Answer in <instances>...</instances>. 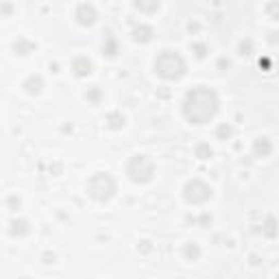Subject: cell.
I'll return each mask as SVG.
<instances>
[{
    "mask_svg": "<svg viewBox=\"0 0 279 279\" xmlns=\"http://www.w3.org/2000/svg\"><path fill=\"white\" fill-rule=\"evenodd\" d=\"M218 111V96L210 88H194L188 92L183 101V116L194 124H205L216 116Z\"/></svg>",
    "mask_w": 279,
    "mask_h": 279,
    "instance_id": "obj_1",
    "label": "cell"
},
{
    "mask_svg": "<svg viewBox=\"0 0 279 279\" xmlns=\"http://www.w3.org/2000/svg\"><path fill=\"white\" fill-rule=\"evenodd\" d=\"M155 72L162 79L177 81V79H181L185 75V59L177 50H164L155 59Z\"/></svg>",
    "mask_w": 279,
    "mask_h": 279,
    "instance_id": "obj_2",
    "label": "cell"
},
{
    "mask_svg": "<svg viewBox=\"0 0 279 279\" xmlns=\"http://www.w3.org/2000/svg\"><path fill=\"white\" fill-rule=\"evenodd\" d=\"M88 192H90V196L94 198V201H98V203L109 201V198L114 196V192H116L114 177H111L109 172H96V175L88 181Z\"/></svg>",
    "mask_w": 279,
    "mask_h": 279,
    "instance_id": "obj_3",
    "label": "cell"
},
{
    "mask_svg": "<svg viewBox=\"0 0 279 279\" xmlns=\"http://www.w3.org/2000/svg\"><path fill=\"white\" fill-rule=\"evenodd\" d=\"M127 175H129L131 181L146 183L153 179V175H155V164H153V159L146 157V155H135V157H131V162L127 164Z\"/></svg>",
    "mask_w": 279,
    "mask_h": 279,
    "instance_id": "obj_4",
    "label": "cell"
},
{
    "mask_svg": "<svg viewBox=\"0 0 279 279\" xmlns=\"http://www.w3.org/2000/svg\"><path fill=\"white\" fill-rule=\"evenodd\" d=\"M183 196H185V201L188 203H205V201H210L212 198V188L205 181H201V179H192V181L185 183V188H183Z\"/></svg>",
    "mask_w": 279,
    "mask_h": 279,
    "instance_id": "obj_5",
    "label": "cell"
},
{
    "mask_svg": "<svg viewBox=\"0 0 279 279\" xmlns=\"http://www.w3.org/2000/svg\"><path fill=\"white\" fill-rule=\"evenodd\" d=\"M75 18H77V22L81 24V26H92V24L96 22V9H94V5H90V3L79 5Z\"/></svg>",
    "mask_w": 279,
    "mask_h": 279,
    "instance_id": "obj_6",
    "label": "cell"
},
{
    "mask_svg": "<svg viewBox=\"0 0 279 279\" xmlns=\"http://www.w3.org/2000/svg\"><path fill=\"white\" fill-rule=\"evenodd\" d=\"M72 70H75L77 77H85V75H90L92 63L88 61V57H79V59H75V63H72Z\"/></svg>",
    "mask_w": 279,
    "mask_h": 279,
    "instance_id": "obj_7",
    "label": "cell"
},
{
    "mask_svg": "<svg viewBox=\"0 0 279 279\" xmlns=\"http://www.w3.org/2000/svg\"><path fill=\"white\" fill-rule=\"evenodd\" d=\"M133 5L142 13H155L159 9V0H133Z\"/></svg>",
    "mask_w": 279,
    "mask_h": 279,
    "instance_id": "obj_8",
    "label": "cell"
},
{
    "mask_svg": "<svg viewBox=\"0 0 279 279\" xmlns=\"http://www.w3.org/2000/svg\"><path fill=\"white\" fill-rule=\"evenodd\" d=\"M151 37H153V29H151V26H146V24L137 26V29L133 31L135 42H151Z\"/></svg>",
    "mask_w": 279,
    "mask_h": 279,
    "instance_id": "obj_9",
    "label": "cell"
},
{
    "mask_svg": "<svg viewBox=\"0 0 279 279\" xmlns=\"http://www.w3.org/2000/svg\"><path fill=\"white\" fill-rule=\"evenodd\" d=\"M42 77H31V79H26L24 81V88H26V92L29 94H39L42 92Z\"/></svg>",
    "mask_w": 279,
    "mask_h": 279,
    "instance_id": "obj_10",
    "label": "cell"
},
{
    "mask_svg": "<svg viewBox=\"0 0 279 279\" xmlns=\"http://www.w3.org/2000/svg\"><path fill=\"white\" fill-rule=\"evenodd\" d=\"M9 231H11V236H24V234H29V223L26 221H13Z\"/></svg>",
    "mask_w": 279,
    "mask_h": 279,
    "instance_id": "obj_11",
    "label": "cell"
},
{
    "mask_svg": "<svg viewBox=\"0 0 279 279\" xmlns=\"http://www.w3.org/2000/svg\"><path fill=\"white\" fill-rule=\"evenodd\" d=\"M270 151H273V144H270L266 137H260L255 142V153H257V155H268Z\"/></svg>",
    "mask_w": 279,
    "mask_h": 279,
    "instance_id": "obj_12",
    "label": "cell"
},
{
    "mask_svg": "<svg viewBox=\"0 0 279 279\" xmlns=\"http://www.w3.org/2000/svg\"><path fill=\"white\" fill-rule=\"evenodd\" d=\"M266 16L270 20H279V0H270L266 5Z\"/></svg>",
    "mask_w": 279,
    "mask_h": 279,
    "instance_id": "obj_13",
    "label": "cell"
},
{
    "mask_svg": "<svg viewBox=\"0 0 279 279\" xmlns=\"http://www.w3.org/2000/svg\"><path fill=\"white\" fill-rule=\"evenodd\" d=\"M196 155L201 157V159H207L212 155V149H210V144H201V146H196Z\"/></svg>",
    "mask_w": 279,
    "mask_h": 279,
    "instance_id": "obj_14",
    "label": "cell"
},
{
    "mask_svg": "<svg viewBox=\"0 0 279 279\" xmlns=\"http://www.w3.org/2000/svg\"><path fill=\"white\" fill-rule=\"evenodd\" d=\"M185 255L192 257V260H196V257L201 255V251H198V247H196L194 242H192V244H188V247H185Z\"/></svg>",
    "mask_w": 279,
    "mask_h": 279,
    "instance_id": "obj_15",
    "label": "cell"
},
{
    "mask_svg": "<svg viewBox=\"0 0 279 279\" xmlns=\"http://www.w3.org/2000/svg\"><path fill=\"white\" fill-rule=\"evenodd\" d=\"M194 50H196V57H205V46L194 44Z\"/></svg>",
    "mask_w": 279,
    "mask_h": 279,
    "instance_id": "obj_16",
    "label": "cell"
},
{
    "mask_svg": "<svg viewBox=\"0 0 279 279\" xmlns=\"http://www.w3.org/2000/svg\"><path fill=\"white\" fill-rule=\"evenodd\" d=\"M225 133L229 135V133H231V129H229V127H221V131H218V135H225Z\"/></svg>",
    "mask_w": 279,
    "mask_h": 279,
    "instance_id": "obj_17",
    "label": "cell"
}]
</instances>
